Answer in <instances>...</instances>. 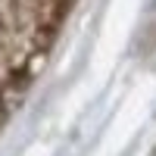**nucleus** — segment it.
I'll list each match as a JSON object with an SVG mask.
<instances>
[{
    "mask_svg": "<svg viewBox=\"0 0 156 156\" xmlns=\"http://www.w3.org/2000/svg\"><path fill=\"white\" fill-rule=\"evenodd\" d=\"M6 115H9V106L3 100H0V128H3V122H6Z\"/></svg>",
    "mask_w": 156,
    "mask_h": 156,
    "instance_id": "obj_1",
    "label": "nucleus"
}]
</instances>
